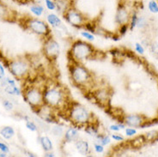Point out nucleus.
Here are the masks:
<instances>
[{
	"label": "nucleus",
	"mask_w": 158,
	"mask_h": 157,
	"mask_svg": "<svg viewBox=\"0 0 158 157\" xmlns=\"http://www.w3.org/2000/svg\"><path fill=\"white\" fill-rule=\"evenodd\" d=\"M44 103L54 110L64 109L66 104V93L59 85L47 86L43 89Z\"/></svg>",
	"instance_id": "nucleus-1"
},
{
	"label": "nucleus",
	"mask_w": 158,
	"mask_h": 157,
	"mask_svg": "<svg viewBox=\"0 0 158 157\" xmlns=\"http://www.w3.org/2000/svg\"><path fill=\"white\" fill-rule=\"evenodd\" d=\"M71 64L69 66L70 75L74 85L80 88H84L89 86L93 83L92 74L85 66L79 62H76L71 59Z\"/></svg>",
	"instance_id": "nucleus-2"
},
{
	"label": "nucleus",
	"mask_w": 158,
	"mask_h": 157,
	"mask_svg": "<svg viewBox=\"0 0 158 157\" xmlns=\"http://www.w3.org/2000/svg\"><path fill=\"white\" fill-rule=\"evenodd\" d=\"M67 117L76 127H84L94 121V114L78 103H74L69 106Z\"/></svg>",
	"instance_id": "nucleus-3"
},
{
	"label": "nucleus",
	"mask_w": 158,
	"mask_h": 157,
	"mask_svg": "<svg viewBox=\"0 0 158 157\" xmlns=\"http://www.w3.org/2000/svg\"><path fill=\"white\" fill-rule=\"evenodd\" d=\"M96 53L94 47L87 41L83 40H76L71 45V50L69 54L71 55V59L76 62L82 63L83 61L90 59Z\"/></svg>",
	"instance_id": "nucleus-4"
},
{
	"label": "nucleus",
	"mask_w": 158,
	"mask_h": 157,
	"mask_svg": "<svg viewBox=\"0 0 158 157\" xmlns=\"http://www.w3.org/2000/svg\"><path fill=\"white\" fill-rule=\"evenodd\" d=\"M24 97L26 101L28 102L32 107V109L36 112L40 107L43 106V89H40L38 87H30L25 91Z\"/></svg>",
	"instance_id": "nucleus-5"
},
{
	"label": "nucleus",
	"mask_w": 158,
	"mask_h": 157,
	"mask_svg": "<svg viewBox=\"0 0 158 157\" xmlns=\"http://www.w3.org/2000/svg\"><path fill=\"white\" fill-rule=\"evenodd\" d=\"M27 28L34 34L47 38L51 35L50 26L48 23L38 18H29L26 23Z\"/></svg>",
	"instance_id": "nucleus-6"
},
{
	"label": "nucleus",
	"mask_w": 158,
	"mask_h": 157,
	"mask_svg": "<svg viewBox=\"0 0 158 157\" xmlns=\"http://www.w3.org/2000/svg\"><path fill=\"white\" fill-rule=\"evenodd\" d=\"M64 18L68 23L71 24L72 27L77 28H83V25L88 22L87 17L81 11L77 10L74 7H71L63 15Z\"/></svg>",
	"instance_id": "nucleus-7"
},
{
	"label": "nucleus",
	"mask_w": 158,
	"mask_h": 157,
	"mask_svg": "<svg viewBox=\"0 0 158 157\" xmlns=\"http://www.w3.org/2000/svg\"><path fill=\"white\" fill-rule=\"evenodd\" d=\"M8 68L10 73L17 78L24 77L28 74L29 71L28 64L22 59H16V60H13L11 62H10L8 64Z\"/></svg>",
	"instance_id": "nucleus-8"
},
{
	"label": "nucleus",
	"mask_w": 158,
	"mask_h": 157,
	"mask_svg": "<svg viewBox=\"0 0 158 157\" xmlns=\"http://www.w3.org/2000/svg\"><path fill=\"white\" fill-rule=\"evenodd\" d=\"M43 51L45 56L50 60H55L59 55L60 47L55 39L48 36L46 38L43 46Z\"/></svg>",
	"instance_id": "nucleus-9"
},
{
	"label": "nucleus",
	"mask_w": 158,
	"mask_h": 157,
	"mask_svg": "<svg viewBox=\"0 0 158 157\" xmlns=\"http://www.w3.org/2000/svg\"><path fill=\"white\" fill-rule=\"evenodd\" d=\"M129 19H130L129 13L127 11L126 6L123 4H119L116 11V15H115V22L118 25H122V24L127 23Z\"/></svg>",
	"instance_id": "nucleus-10"
},
{
	"label": "nucleus",
	"mask_w": 158,
	"mask_h": 157,
	"mask_svg": "<svg viewBox=\"0 0 158 157\" xmlns=\"http://www.w3.org/2000/svg\"><path fill=\"white\" fill-rule=\"evenodd\" d=\"M144 121L145 120L143 119L142 115H138V114L127 115L122 118V122L125 125L131 127H140Z\"/></svg>",
	"instance_id": "nucleus-11"
},
{
	"label": "nucleus",
	"mask_w": 158,
	"mask_h": 157,
	"mask_svg": "<svg viewBox=\"0 0 158 157\" xmlns=\"http://www.w3.org/2000/svg\"><path fill=\"white\" fill-rule=\"evenodd\" d=\"M93 98L99 102V104L106 106L107 105V101H109V94L106 89H99L93 93Z\"/></svg>",
	"instance_id": "nucleus-12"
},
{
	"label": "nucleus",
	"mask_w": 158,
	"mask_h": 157,
	"mask_svg": "<svg viewBox=\"0 0 158 157\" xmlns=\"http://www.w3.org/2000/svg\"><path fill=\"white\" fill-rule=\"evenodd\" d=\"M56 4V10L62 16L71 7H74L73 0H53Z\"/></svg>",
	"instance_id": "nucleus-13"
},
{
	"label": "nucleus",
	"mask_w": 158,
	"mask_h": 157,
	"mask_svg": "<svg viewBox=\"0 0 158 157\" xmlns=\"http://www.w3.org/2000/svg\"><path fill=\"white\" fill-rule=\"evenodd\" d=\"M64 141L67 143H75L79 138V130L77 127H70L64 133Z\"/></svg>",
	"instance_id": "nucleus-14"
},
{
	"label": "nucleus",
	"mask_w": 158,
	"mask_h": 157,
	"mask_svg": "<svg viewBox=\"0 0 158 157\" xmlns=\"http://www.w3.org/2000/svg\"><path fill=\"white\" fill-rule=\"evenodd\" d=\"M75 148L79 154L83 155H86L90 152V147L89 144L87 141L85 140H77L75 142Z\"/></svg>",
	"instance_id": "nucleus-15"
},
{
	"label": "nucleus",
	"mask_w": 158,
	"mask_h": 157,
	"mask_svg": "<svg viewBox=\"0 0 158 157\" xmlns=\"http://www.w3.org/2000/svg\"><path fill=\"white\" fill-rule=\"evenodd\" d=\"M47 22L52 28H59L62 25L61 19L59 18L58 15H56L54 13L48 14L47 16Z\"/></svg>",
	"instance_id": "nucleus-16"
},
{
	"label": "nucleus",
	"mask_w": 158,
	"mask_h": 157,
	"mask_svg": "<svg viewBox=\"0 0 158 157\" xmlns=\"http://www.w3.org/2000/svg\"><path fill=\"white\" fill-rule=\"evenodd\" d=\"M84 130L85 132L89 135L91 137H96L99 134V127L98 124H96L95 121L91 122L89 124H88L84 126Z\"/></svg>",
	"instance_id": "nucleus-17"
},
{
	"label": "nucleus",
	"mask_w": 158,
	"mask_h": 157,
	"mask_svg": "<svg viewBox=\"0 0 158 157\" xmlns=\"http://www.w3.org/2000/svg\"><path fill=\"white\" fill-rule=\"evenodd\" d=\"M40 143L45 152L52 151V149H53V145H52L51 139L47 136H42L40 138Z\"/></svg>",
	"instance_id": "nucleus-18"
},
{
	"label": "nucleus",
	"mask_w": 158,
	"mask_h": 157,
	"mask_svg": "<svg viewBox=\"0 0 158 157\" xmlns=\"http://www.w3.org/2000/svg\"><path fill=\"white\" fill-rule=\"evenodd\" d=\"M0 135L4 138V139H10L13 138V136L15 135V130L12 128L11 126H5L4 128H2L0 130Z\"/></svg>",
	"instance_id": "nucleus-19"
},
{
	"label": "nucleus",
	"mask_w": 158,
	"mask_h": 157,
	"mask_svg": "<svg viewBox=\"0 0 158 157\" xmlns=\"http://www.w3.org/2000/svg\"><path fill=\"white\" fill-rule=\"evenodd\" d=\"M145 142H146V138L144 136H139V137L134 138L133 140H131V143L134 148H140L141 146L145 143Z\"/></svg>",
	"instance_id": "nucleus-20"
},
{
	"label": "nucleus",
	"mask_w": 158,
	"mask_h": 157,
	"mask_svg": "<svg viewBox=\"0 0 158 157\" xmlns=\"http://www.w3.org/2000/svg\"><path fill=\"white\" fill-rule=\"evenodd\" d=\"M95 138L97 139V143H101L102 145L106 146L107 144H109L111 142V138L107 136V135H104V134L99 133Z\"/></svg>",
	"instance_id": "nucleus-21"
},
{
	"label": "nucleus",
	"mask_w": 158,
	"mask_h": 157,
	"mask_svg": "<svg viewBox=\"0 0 158 157\" xmlns=\"http://www.w3.org/2000/svg\"><path fill=\"white\" fill-rule=\"evenodd\" d=\"M4 90H5V92L7 94H12V95H20V94H22L21 90L16 85H10V84H8Z\"/></svg>",
	"instance_id": "nucleus-22"
},
{
	"label": "nucleus",
	"mask_w": 158,
	"mask_h": 157,
	"mask_svg": "<svg viewBox=\"0 0 158 157\" xmlns=\"http://www.w3.org/2000/svg\"><path fill=\"white\" fill-rule=\"evenodd\" d=\"M30 10L35 16H41L44 13V8L40 4H35L30 7Z\"/></svg>",
	"instance_id": "nucleus-23"
},
{
	"label": "nucleus",
	"mask_w": 158,
	"mask_h": 157,
	"mask_svg": "<svg viewBox=\"0 0 158 157\" xmlns=\"http://www.w3.org/2000/svg\"><path fill=\"white\" fill-rule=\"evenodd\" d=\"M9 15H10V10L7 8V6L2 2H0V19L4 20V18H7Z\"/></svg>",
	"instance_id": "nucleus-24"
},
{
	"label": "nucleus",
	"mask_w": 158,
	"mask_h": 157,
	"mask_svg": "<svg viewBox=\"0 0 158 157\" xmlns=\"http://www.w3.org/2000/svg\"><path fill=\"white\" fill-rule=\"evenodd\" d=\"M80 35L86 40H89V41H94L95 40V35L92 33H90V32L87 31V30L82 31L80 33Z\"/></svg>",
	"instance_id": "nucleus-25"
},
{
	"label": "nucleus",
	"mask_w": 158,
	"mask_h": 157,
	"mask_svg": "<svg viewBox=\"0 0 158 157\" xmlns=\"http://www.w3.org/2000/svg\"><path fill=\"white\" fill-rule=\"evenodd\" d=\"M148 8L150 10V12L152 13H158V4L155 0H151L148 4Z\"/></svg>",
	"instance_id": "nucleus-26"
},
{
	"label": "nucleus",
	"mask_w": 158,
	"mask_h": 157,
	"mask_svg": "<svg viewBox=\"0 0 158 157\" xmlns=\"http://www.w3.org/2000/svg\"><path fill=\"white\" fill-rule=\"evenodd\" d=\"M45 4L49 10H56V4L53 0H45Z\"/></svg>",
	"instance_id": "nucleus-27"
},
{
	"label": "nucleus",
	"mask_w": 158,
	"mask_h": 157,
	"mask_svg": "<svg viewBox=\"0 0 158 157\" xmlns=\"http://www.w3.org/2000/svg\"><path fill=\"white\" fill-rule=\"evenodd\" d=\"M146 25H147L146 20L144 19L143 17H142V16H141V17H138L136 27H138V28H144Z\"/></svg>",
	"instance_id": "nucleus-28"
},
{
	"label": "nucleus",
	"mask_w": 158,
	"mask_h": 157,
	"mask_svg": "<svg viewBox=\"0 0 158 157\" xmlns=\"http://www.w3.org/2000/svg\"><path fill=\"white\" fill-rule=\"evenodd\" d=\"M137 20H138V16H137V13L134 12V13L132 14L131 17V22H130L131 30H132V29L136 27V25H137Z\"/></svg>",
	"instance_id": "nucleus-29"
},
{
	"label": "nucleus",
	"mask_w": 158,
	"mask_h": 157,
	"mask_svg": "<svg viewBox=\"0 0 158 157\" xmlns=\"http://www.w3.org/2000/svg\"><path fill=\"white\" fill-rule=\"evenodd\" d=\"M52 133L54 134L55 136H60V135H62L64 133L63 128L59 126H53L52 129Z\"/></svg>",
	"instance_id": "nucleus-30"
},
{
	"label": "nucleus",
	"mask_w": 158,
	"mask_h": 157,
	"mask_svg": "<svg viewBox=\"0 0 158 157\" xmlns=\"http://www.w3.org/2000/svg\"><path fill=\"white\" fill-rule=\"evenodd\" d=\"M26 127L28 128L29 130H31V131H37L38 130V127L36 126L35 124L34 123V122L32 121H28L26 122Z\"/></svg>",
	"instance_id": "nucleus-31"
},
{
	"label": "nucleus",
	"mask_w": 158,
	"mask_h": 157,
	"mask_svg": "<svg viewBox=\"0 0 158 157\" xmlns=\"http://www.w3.org/2000/svg\"><path fill=\"white\" fill-rule=\"evenodd\" d=\"M94 149H95V152L98 154L104 153V150H105V149H104V146L102 145V144H101V143H96L94 144Z\"/></svg>",
	"instance_id": "nucleus-32"
},
{
	"label": "nucleus",
	"mask_w": 158,
	"mask_h": 157,
	"mask_svg": "<svg viewBox=\"0 0 158 157\" xmlns=\"http://www.w3.org/2000/svg\"><path fill=\"white\" fill-rule=\"evenodd\" d=\"M3 106L5 108V110L10 111L13 109V104L10 101H8V100H5V101H3Z\"/></svg>",
	"instance_id": "nucleus-33"
},
{
	"label": "nucleus",
	"mask_w": 158,
	"mask_h": 157,
	"mask_svg": "<svg viewBox=\"0 0 158 157\" xmlns=\"http://www.w3.org/2000/svg\"><path fill=\"white\" fill-rule=\"evenodd\" d=\"M158 134L156 131H150L149 133H147L146 136H144L145 138H146V141L148 140H154L156 137H157Z\"/></svg>",
	"instance_id": "nucleus-34"
},
{
	"label": "nucleus",
	"mask_w": 158,
	"mask_h": 157,
	"mask_svg": "<svg viewBox=\"0 0 158 157\" xmlns=\"http://www.w3.org/2000/svg\"><path fill=\"white\" fill-rule=\"evenodd\" d=\"M120 27H119V34L121 35H126V33L128 30V24H122V25H119Z\"/></svg>",
	"instance_id": "nucleus-35"
},
{
	"label": "nucleus",
	"mask_w": 158,
	"mask_h": 157,
	"mask_svg": "<svg viewBox=\"0 0 158 157\" xmlns=\"http://www.w3.org/2000/svg\"><path fill=\"white\" fill-rule=\"evenodd\" d=\"M135 50H136V52H138V53H140V54H143V53L144 52L143 47V46L141 44L139 43L135 44Z\"/></svg>",
	"instance_id": "nucleus-36"
},
{
	"label": "nucleus",
	"mask_w": 158,
	"mask_h": 157,
	"mask_svg": "<svg viewBox=\"0 0 158 157\" xmlns=\"http://www.w3.org/2000/svg\"><path fill=\"white\" fill-rule=\"evenodd\" d=\"M0 150H1V152L5 154L10 152V149H9L8 146L6 145V144H4V143H1V142H0Z\"/></svg>",
	"instance_id": "nucleus-37"
},
{
	"label": "nucleus",
	"mask_w": 158,
	"mask_h": 157,
	"mask_svg": "<svg viewBox=\"0 0 158 157\" xmlns=\"http://www.w3.org/2000/svg\"><path fill=\"white\" fill-rule=\"evenodd\" d=\"M136 133H137V130L133 129V128H127V129H126V134L128 137H132Z\"/></svg>",
	"instance_id": "nucleus-38"
},
{
	"label": "nucleus",
	"mask_w": 158,
	"mask_h": 157,
	"mask_svg": "<svg viewBox=\"0 0 158 157\" xmlns=\"http://www.w3.org/2000/svg\"><path fill=\"white\" fill-rule=\"evenodd\" d=\"M111 138H113L114 140H115V141H123L124 140V138H123L122 136L118 135V134H113L111 136Z\"/></svg>",
	"instance_id": "nucleus-39"
},
{
	"label": "nucleus",
	"mask_w": 158,
	"mask_h": 157,
	"mask_svg": "<svg viewBox=\"0 0 158 157\" xmlns=\"http://www.w3.org/2000/svg\"><path fill=\"white\" fill-rule=\"evenodd\" d=\"M109 129H110L112 131H116V132H118V131L120 130L121 128L119 127L118 125H112V126H110V127H109Z\"/></svg>",
	"instance_id": "nucleus-40"
},
{
	"label": "nucleus",
	"mask_w": 158,
	"mask_h": 157,
	"mask_svg": "<svg viewBox=\"0 0 158 157\" xmlns=\"http://www.w3.org/2000/svg\"><path fill=\"white\" fill-rule=\"evenodd\" d=\"M4 76H5V72H4V67L2 65V64L0 63V79H4Z\"/></svg>",
	"instance_id": "nucleus-41"
},
{
	"label": "nucleus",
	"mask_w": 158,
	"mask_h": 157,
	"mask_svg": "<svg viewBox=\"0 0 158 157\" xmlns=\"http://www.w3.org/2000/svg\"><path fill=\"white\" fill-rule=\"evenodd\" d=\"M5 82H6V83L10 84V85H16V82H15V80H13V79L6 78Z\"/></svg>",
	"instance_id": "nucleus-42"
},
{
	"label": "nucleus",
	"mask_w": 158,
	"mask_h": 157,
	"mask_svg": "<svg viewBox=\"0 0 158 157\" xmlns=\"http://www.w3.org/2000/svg\"><path fill=\"white\" fill-rule=\"evenodd\" d=\"M45 156L46 157H54L55 156V155H54V153L51 152V151H48V152H46V154H45Z\"/></svg>",
	"instance_id": "nucleus-43"
},
{
	"label": "nucleus",
	"mask_w": 158,
	"mask_h": 157,
	"mask_svg": "<svg viewBox=\"0 0 158 157\" xmlns=\"http://www.w3.org/2000/svg\"><path fill=\"white\" fill-rule=\"evenodd\" d=\"M28 154V155H28V156H32V157H35V155H34V154H32V153H27Z\"/></svg>",
	"instance_id": "nucleus-44"
},
{
	"label": "nucleus",
	"mask_w": 158,
	"mask_h": 157,
	"mask_svg": "<svg viewBox=\"0 0 158 157\" xmlns=\"http://www.w3.org/2000/svg\"><path fill=\"white\" fill-rule=\"evenodd\" d=\"M6 156V155H5V153H0V157H5Z\"/></svg>",
	"instance_id": "nucleus-45"
},
{
	"label": "nucleus",
	"mask_w": 158,
	"mask_h": 157,
	"mask_svg": "<svg viewBox=\"0 0 158 157\" xmlns=\"http://www.w3.org/2000/svg\"><path fill=\"white\" fill-rule=\"evenodd\" d=\"M2 58H3V55H2V53H1V52H0V59H2L3 62H4V59H2Z\"/></svg>",
	"instance_id": "nucleus-46"
}]
</instances>
